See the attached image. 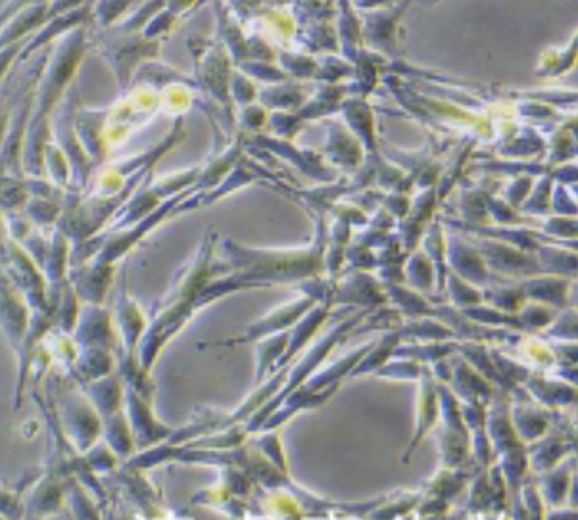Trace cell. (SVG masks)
<instances>
[{
	"label": "cell",
	"instance_id": "1",
	"mask_svg": "<svg viewBox=\"0 0 578 520\" xmlns=\"http://www.w3.org/2000/svg\"><path fill=\"white\" fill-rule=\"evenodd\" d=\"M87 52V33L85 28L65 33L54 46L49 62L39 77L33 96L31 112L22 148V171L30 177H41L44 171V148L51 141L52 114L70 91L73 75Z\"/></svg>",
	"mask_w": 578,
	"mask_h": 520
},
{
	"label": "cell",
	"instance_id": "2",
	"mask_svg": "<svg viewBox=\"0 0 578 520\" xmlns=\"http://www.w3.org/2000/svg\"><path fill=\"white\" fill-rule=\"evenodd\" d=\"M2 271L12 289L25 300L30 311L41 310L49 304V284L43 271L22 246L8 237L2 253Z\"/></svg>",
	"mask_w": 578,
	"mask_h": 520
},
{
	"label": "cell",
	"instance_id": "3",
	"mask_svg": "<svg viewBox=\"0 0 578 520\" xmlns=\"http://www.w3.org/2000/svg\"><path fill=\"white\" fill-rule=\"evenodd\" d=\"M60 427L72 441L73 448L85 454L99 444L102 436V417L83 391L68 388L60 396Z\"/></svg>",
	"mask_w": 578,
	"mask_h": 520
},
{
	"label": "cell",
	"instance_id": "4",
	"mask_svg": "<svg viewBox=\"0 0 578 520\" xmlns=\"http://www.w3.org/2000/svg\"><path fill=\"white\" fill-rule=\"evenodd\" d=\"M72 340L78 347H106L112 350L117 344L116 331L110 311L104 304H81L80 318L73 326Z\"/></svg>",
	"mask_w": 578,
	"mask_h": 520
},
{
	"label": "cell",
	"instance_id": "5",
	"mask_svg": "<svg viewBox=\"0 0 578 520\" xmlns=\"http://www.w3.org/2000/svg\"><path fill=\"white\" fill-rule=\"evenodd\" d=\"M116 266H106L101 261L91 260L70 266L68 281L72 284L81 304H104L110 287L114 282Z\"/></svg>",
	"mask_w": 578,
	"mask_h": 520
},
{
	"label": "cell",
	"instance_id": "6",
	"mask_svg": "<svg viewBox=\"0 0 578 520\" xmlns=\"http://www.w3.org/2000/svg\"><path fill=\"white\" fill-rule=\"evenodd\" d=\"M106 119H109V108H75L73 114V127L78 133L83 150L89 158L93 159L94 166H101L109 154L106 145Z\"/></svg>",
	"mask_w": 578,
	"mask_h": 520
},
{
	"label": "cell",
	"instance_id": "7",
	"mask_svg": "<svg viewBox=\"0 0 578 520\" xmlns=\"http://www.w3.org/2000/svg\"><path fill=\"white\" fill-rule=\"evenodd\" d=\"M30 323V308L10 284L0 287V331L10 347L18 352Z\"/></svg>",
	"mask_w": 578,
	"mask_h": 520
},
{
	"label": "cell",
	"instance_id": "8",
	"mask_svg": "<svg viewBox=\"0 0 578 520\" xmlns=\"http://www.w3.org/2000/svg\"><path fill=\"white\" fill-rule=\"evenodd\" d=\"M56 472H44L43 477L37 478L35 485L30 490V498L22 503V513L25 517H47L56 511L64 501V482Z\"/></svg>",
	"mask_w": 578,
	"mask_h": 520
},
{
	"label": "cell",
	"instance_id": "9",
	"mask_svg": "<svg viewBox=\"0 0 578 520\" xmlns=\"http://www.w3.org/2000/svg\"><path fill=\"white\" fill-rule=\"evenodd\" d=\"M49 10H51V2H39L18 12L12 20H8L0 28V49L28 39L31 31L41 30L44 23L49 22Z\"/></svg>",
	"mask_w": 578,
	"mask_h": 520
},
{
	"label": "cell",
	"instance_id": "10",
	"mask_svg": "<svg viewBox=\"0 0 578 520\" xmlns=\"http://www.w3.org/2000/svg\"><path fill=\"white\" fill-rule=\"evenodd\" d=\"M114 354L106 347H78L75 362L70 367L75 384L91 383L102 376L112 375Z\"/></svg>",
	"mask_w": 578,
	"mask_h": 520
},
{
	"label": "cell",
	"instance_id": "11",
	"mask_svg": "<svg viewBox=\"0 0 578 520\" xmlns=\"http://www.w3.org/2000/svg\"><path fill=\"white\" fill-rule=\"evenodd\" d=\"M81 391L87 396L89 402L93 404L94 409L99 412L102 420L114 415V413L123 409V384L120 378L114 375L102 376L91 383L80 384Z\"/></svg>",
	"mask_w": 578,
	"mask_h": 520
},
{
	"label": "cell",
	"instance_id": "12",
	"mask_svg": "<svg viewBox=\"0 0 578 520\" xmlns=\"http://www.w3.org/2000/svg\"><path fill=\"white\" fill-rule=\"evenodd\" d=\"M117 325L122 331L123 350L135 352L145 321H143V315H141V310L135 304V300L127 294H122L117 300Z\"/></svg>",
	"mask_w": 578,
	"mask_h": 520
},
{
	"label": "cell",
	"instance_id": "13",
	"mask_svg": "<svg viewBox=\"0 0 578 520\" xmlns=\"http://www.w3.org/2000/svg\"><path fill=\"white\" fill-rule=\"evenodd\" d=\"M102 434H104L106 446L116 454V457L125 459L130 456L135 440H133L130 423H127V417L123 415V409L102 420Z\"/></svg>",
	"mask_w": 578,
	"mask_h": 520
},
{
	"label": "cell",
	"instance_id": "14",
	"mask_svg": "<svg viewBox=\"0 0 578 520\" xmlns=\"http://www.w3.org/2000/svg\"><path fill=\"white\" fill-rule=\"evenodd\" d=\"M22 211L39 229H52L59 225L62 216V202L43 196H30Z\"/></svg>",
	"mask_w": 578,
	"mask_h": 520
},
{
	"label": "cell",
	"instance_id": "15",
	"mask_svg": "<svg viewBox=\"0 0 578 520\" xmlns=\"http://www.w3.org/2000/svg\"><path fill=\"white\" fill-rule=\"evenodd\" d=\"M44 167L49 169L51 181L59 187H72V167L65 158L64 153L60 150L54 141H49V145L44 148Z\"/></svg>",
	"mask_w": 578,
	"mask_h": 520
},
{
	"label": "cell",
	"instance_id": "16",
	"mask_svg": "<svg viewBox=\"0 0 578 520\" xmlns=\"http://www.w3.org/2000/svg\"><path fill=\"white\" fill-rule=\"evenodd\" d=\"M0 517L14 519V517H23L22 513V496L14 491L7 490L0 486Z\"/></svg>",
	"mask_w": 578,
	"mask_h": 520
},
{
	"label": "cell",
	"instance_id": "17",
	"mask_svg": "<svg viewBox=\"0 0 578 520\" xmlns=\"http://www.w3.org/2000/svg\"><path fill=\"white\" fill-rule=\"evenodd\" d=\"M39 2H49V0H10L4 10L0 12V28L8 22V20H12L18 12H22L25 8L33 7V4H39Z\"/></svg>",
	"mask_w": 578,
	"mask_h": 520
}]
</instances>
